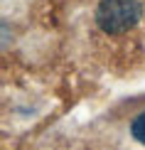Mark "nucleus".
I'll list each match as a JSON object with an SVG mask.
<instances>
[{
    "label": "nucleus",
    "instance_id": "1",
    "mask_svg": "<svg viewBox=\"0 0 145 150\" xmlns=\"http://www.w3.org/2000/svg\"><path fill=\"white\" fill-rule=\"evenodd\" d=\"M138 0H101L96 8V25L106 35H123L140 20Z\"/></svg>",
    "mask_w": 145,
    "mask_h": 150
},
{
    "label": "nucleus",
    "instance_id": "2",
    "mask_svg": "<svg viewBox=\"0 0 145 150\" xmlns=\"http://www.w3.org/2000/svg\"><path fill=\"white\" fill-rule=\"evenodd\" d=\"M130 135H133L140 145H145V111L133 118V123H130Z\"/></svg>",
    "mask_w": 145,
    "mask_h": 150
}]
</instances>
